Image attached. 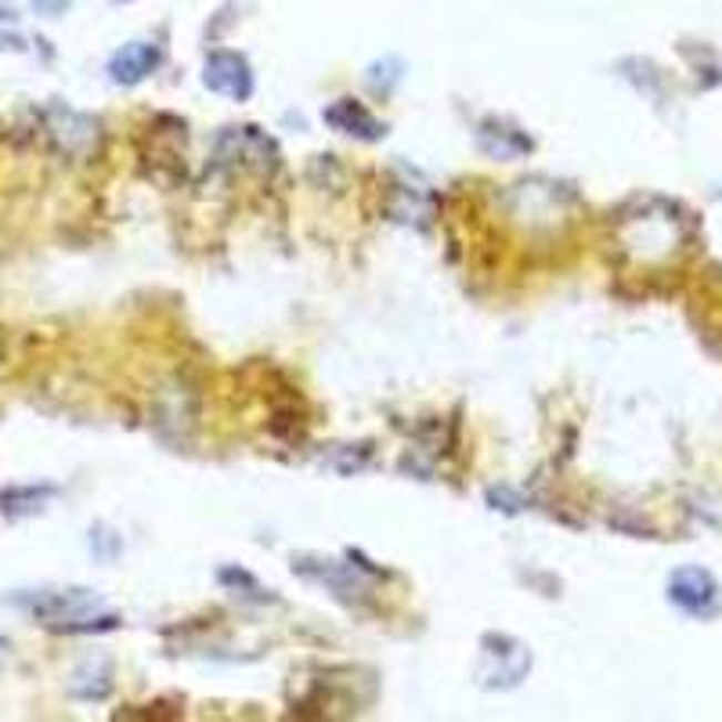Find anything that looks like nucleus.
I'll return each instance as SVG.
<instances>
[{
    "instance_id": "f257e3e1",
    "label": "nucleus",
    "mask_w": 722,
    "mask_h": 722,
    "mask_svg": "<svg viewBox=\"0 0 722 722\" xmlns=\"http://www.w3.org/2000/svg\"><path fill=\"white\" fill-rule=\"evenodd\" d=\"M19 607H26L30 614H37L40 621L48 626H59V629H94L88 626V618H94L102 611V600L91 597L83 589H65V592H51V589H40L30 592V597H16Z\"/></svg>"
},
{
    "instance_id": "423d86ee",
    "label": "nucleus",
    "mask_w": 722,
    "mask_h": 722,
    "mask_svg": "<svg viewBox=\"0 0 722 722\" xmlns=\"http://www.w3.org/2000/svg\"><path fill=\"white\" fill-rule=\"evenodd\" d=\"M33 8L40 11V16H62V11L69 8V0H33Z\"/></svg>"
},
{
    "instance_id": "7ed1b4c3",
    "label": "nucleus",
    "mask_w": 722,
    "mask_h": 722,
    "mask_svg": "<svg viewBox=\"0 0 722 722\" xmlns=\"http://www.w3.org/2000/svg\"><path fill=\"white\" fill-rule=\"evenodd\" d=\"M160 65V48L155 44H126L123 51L112 54V62H109V73L116 83H138V80H145L152 69Z\"/></svg>"
},
{
    "instance_id": "39448f33",
    "label": "nucleus",
    "mask_w": 722,
    "mask_h": 722,
    "mask_svg": "<svg viewBox=\"0 0 722 722\" xmlns=\"http://www.w3.org/2000/svg\"><path fill=\"white\" fill-rule=\"evenodd\" d=\"M325 120H329L336 131H344V134H358V138H379L384 134V126H379L369 112H365L362 105H354V102H336L333 109H325Z\"/></svg>"
},
{
    "instance_id": "20e7f679",
    "label": "nucleus",
    "mask_w": 722,
    "mask_h": 722,
    "mask_svg": "<svg viewBox=\"0 0 722 722\" xmlns=\"http://www.w3.org/2000/svg\"><path fill=\"white\" fill-rule=\"evenodd\" d=\"M672 600L690 614H708L715 607V582L701 571H683L672 578Z\"/></svg>"
},
{
    "instance_id": "f03ea898",
    "label": "nucleus",
    "mask_w": 722,
    "mask_h": 722,
    "mask_svg": "<svg viewBox=\"0 0 722 722\" xmlns=\"http://www.w3.org/2000/svg\"><path fill=\"white\" fill-rule=\"evenodd\" d=\"M203 83L210 91L217 94H228L235 102H246L253 94V73L243 54H232V51H214L206 59V73H203Z\"/></svg>"
}]
</instances>
